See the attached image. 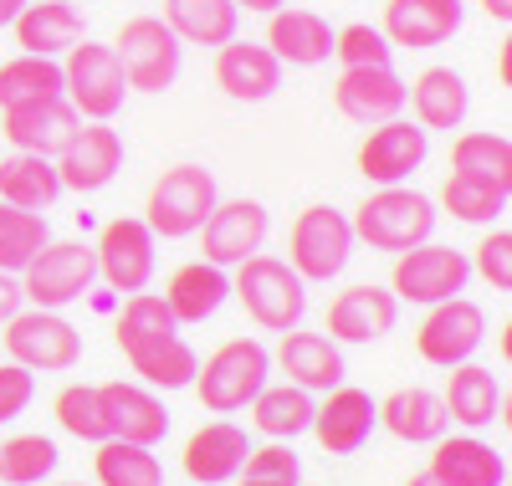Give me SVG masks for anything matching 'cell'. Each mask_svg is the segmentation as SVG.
<instances>
[{"label": "cell", "mask_w": 512, "mask_h": 486, "mask_svg": "<svg viewBox=\"0 0 512 486\" xmlns=\"http://www.w3.org/2000/svg\"><path fill=\"white\" fill-rule=\"evenodd\" d=\"M52 241L47 215L41 210H16L0 205V272H26V261Z\"/></svg>", "instance_id": "39"}, {"label": "cell", "mask_w": 512, "mask_h": 486, "mask_svg": "<svg viewBox=\"0 0 512 486\" xmlns=\"http://www.w3.org/2000/svg\"><path fill=\"white\" fill-rule=\"evenodd\" d=\"M52 164H57L62 190L93 195V190H103V185L118 180V169H123V134H118V128H108V123H88V128H77L72 144Z\"/></svg>", "instance_id": "16"}, {"label": "cell", "mask_w": 512, "mask_h": 486, "mask_svg": "<svg viewBox=\"0 0 512 486\" xmlns=\"http://www.w3.org/2000/svg\"><path fill=\"white\" fill-rule=\"evenodd\" d=\"M118 348L123 359L134 364V374L149 384V389H185L195 384V348L185 343L175 313L164 307V297H154L149 287L144 292H128L123 302V318H118Z\"/></svg>", "instance_id": "1"}, {"label": "cell", "mask_w": 512, "mask_h": 486, "mask_svg": "<svg viewBox=\"0 0 512 486\" xmlns=\"http://www.w3.org/2000/svg\"><path fill=\"white\" fill-rule=\"evenodd\" d=\"M354 241H364L369 251H410L420 241H431L436 231V205L431 195H420L410 185H379L359 210H354Z\"/></svg>", "instance_id": "3"}, {"label": "cell", "mask_w": 512, "mask_h": 486, "mask_svg": "<svg viewBox=\"0 0 512 486\" xmlns=\"http://www.w3.org/2000/svg\"><path fill=\"white\" fill-rule=\"evenodd\" d=\"M103 400V420H108V440H134V446H159L169 435V410L159 405V394L144 384H98Z\"/></svg>", "instance_id": "20"}, {"label": "cell", "mask_w": 512, "mask_h": 486, "mask_svg": "<svg viewBox=\"0 0 512 486\" xmlns=\"http://www.w3.org/2000/svg\"><path fill=\"white\" fill-rule=\"evenodd\" d=\"M216 87L231 103H267L282 87V62L272 57V47L231 36L226 47H216Z\"/></svg>", "instance_id": "23"}, {"label": "cell", "mask_w": 512, "mask_h": 486, "mask_svg": "<svg viewBox=\"0 0 512 486\" xmlns=\"http://www.w3.org/2000/svg\"><path fill=\"white\" fill-rule=\"evenodd\" d=\"M379 425V410H374V394L369 389H354V384H333L328 400L313 405V435L328 456H354L369 446V435Z\"/></svg>", "instance_id": "17"}, {"label": "cell", "mask_w": 512, "mask_h": 486, "mask_svg": "<svg viewBox=\"0 0 512 486\" xmlns=\"http://www.w3.org/2000/svg\"><path fill=\"white\" fill-rule=\"evenodd\" d=\"M21 277L16 272H0V323H11L16 313H21Z\"/></svg>", "instance_id": "47"}, {"label": "cell", "mask_w": 512, "mask_h": 486, "mask_svg": "<svg viewBox=\"0 0 512 486\" xmlns=\"http://www.w3.org/2000/svg\"><path fill=\"white\" fill-rule=\"evenodd\" d=\"M441 205L456 220H466V226H492V220H502L507 205H512V185H477V180H456L451 174L441 185Z\"/></svg>", "instance_id": "41"}, {"label": "cell", "mask_w": 512, "mask_h": 486, "mask_svg": "<svg viewBox=\"0 0 512 486\" xmlns=\"http://www.w3.org/2000/svg\"><path fill=\"white\" fill-rule=\"evenodd\" d=\"M11 26H16V47L31 52V57H67L77 41L88 36L82 11L72 0H26Z\"/></svg>", "instance_id": "25"}, {"label": "cell", "mask_w": 512, "mask_h": 486, "mask_svg": "<svg viewBox=\"0 0 512 486\" xmlns=\"http://www.w3.org/2000/svg\"><path fill=\"white\" fill-rule=\"evenodd\" d=\"M400 323V297L384 287H349L328 302V338L333 343H374L384 333H395Z\"/></svg>", "instance_id": "22"}, {"label": "cell", "mask_w": 512, "mask_h": 486, "mask_svg": "<svg viewBox=\"0 0 512 486\" xmlns=\"http://www.w3.org/2000/svg\"><path fill=\"white\" fill-rule=\"evenodd\" d=\"M231 6H246V11H262V16H272L277 6H287V0H231Z\"/></svg>", "instance_id": "49"}, {"label": "cell", "mask_w": 512, "mask_h": 486, "mask_svg": "<svg viewBox=\"0 0 512 486\" xmlns=\"http://www.w3.org/2000/svg\"><path fill=\"white\" fill-rule=\"evenodd\" d=\"M267 231H272V215L262 200H216V210L195 231L200 251H205L200 261H210V267H241L246 256L267 246Z\"/></svg>", "instance_id": "12"}, {"label": "cell", "mask_w": 512, "mask_h": 486, "mask_svg": "<svg viewBox=\"0 0 512 486\" xmlns=\"http://www.w3.org/2000/svg\"><path fill=\"white\" fill-rule=\"evenodd\" d=\"M62 195L57 180V164L41 159V154H11L0 159V205H16V210H41L47 215Z\"/></svg>", "instance_id": "34"}, {"label": "cell", "mask_w": 512, "mask_h": 486, "mask_svg": "<svg viewBox=\"0 0 512 486\" xmlns=\"http://www.w3.org/2000/svg\"><path fill=\"white\" fill-rule=\"evenodd\" d=\"M267 374H272V353L256 338H231L195 369V394L210 415H236L256 400Z\"/></svg>", "instance_id": "4"}, {"label": "cell", "mask_w": 512, "mask_h": 486, "mask_svg": "<svg viewBox=\"0 0 512 486\" xmlns=\"http://www.w3.org/2000/svg\"><path fill=\"white\" fill-rule=\"evenodd\" d=\"M441 405H446V415H451L456 425H466V430H482V425L502 420V410H507L497 374H492V369H482V364H472V359L456 364V369L446 374V394H441Z\"/></svg>", "instance_id": "30"}, {"label": "cell", "mask_w": 512, "mask_h": 486, "mask_svg": "<svg viewBox=\"0 0 512 486\" xmlns=\"http://www.w3.org/2000/svg\"><path fill=\"white\" fill-rule=\"evenodd\" d=\"M57 425L77 440H88V446H98V440H108V420H103V400H98V384H67L57 394Z\"/></svg>", "instance_id": "42"}, {"label": "cell", "mask_w": 512, "mask_h": 486, "mask_svg": "<svg viewBox=\"0 0 512 486\" xmlns=\"http://www.w3.org/2000/svg\"><path fill=\"white\" fill-rule=\"evenodd\" d=\"M62 98V62L57 57H11L0 62V113L6 108H26V103H52Z\"/></svg>", "instance_id": "36"}, {"label": "cell", "mask_w": 512, "mask_h": 486, "mask_svg": "<svg viewBox=\"0 0 512 486\" xmlns=\"http://www.w3.org/2000/svg\"><path fill=\"white\" fill-rule=\"evenodd\" d=\"M466 282H472V261L451 246H436V241H420L410 251L395 256V277H390V292L400 302H425L436 307L446 297H461Z\"/></svg>", "instance_id": "11"}, {"label": "cell", "mask_w": 512, "mask_h": 486, "mask_svg": "<svg viewBox=\"0 0 512 486\" xmlns=\"http://www.w3.org/2000/svg\"><path fill=\"white\" fill-rule=\"evenodd\" d=\"M0 128L16 154H41V159H57L72 134L82 128V118L72 113L67 98H52V103H26V108H6L0 113Z\"/></svg>", "instance_id": "21"}, {"label": "cell", "mask_w": 512, "mask_h": 486, "mask_svg": "<svg viewBox=\"0 0 512 486\" xmlns=\"http://www.w3.org/2000/svg\"><path fill=\"white\" fill-rule=\"evenodd\" d=\"M267 47L277 62L287 67H323L333 57V26L328 16L318 11H303V6H277L272 11V26H267Z\"/></svg>", "instance_id": "26"}, {"label": "cell", "mask_w": 512, "mask_h": 486, "mask_svg": "<svg viewBox=\"0 0 512 486\" xmlns=\"http://www.w3.org/2000/svg\"><path fill=\"white\" fill-rule=\"evenodd\" d=\"M216 200H221V190H216V174L205 164H175L154 180L144 226L164 241H185L205 226V215L216 210Z\"/></svg>", "instance_id": "5"}, {"label": "cell", "mask_w": 512, "mask_h": 486, "mask_svg": "<svg viewBox=\"0 0 512 486\" xmlns=\"http://www.w3.org/2000/svg\"><path fill=\"white\" fill-rule=\"evenodd\" d=\"M374 410H379V425L390 430L395 440H405V446H436V440L446 435V425H451L441 394L420 389V384L395 389L390 400H374Z\"/></svg>", "instance_id": "27"}, {"label": "cell", "mask_w": 512, "mask_h": 486, "mask_svg": "<svg viewBox=\"0 0 512 486\" xmlns=\"http://www.w3.org/2000/svg\"><path fill=\"white\" fill-rule=\"evenodd\" d=\"M405 486H446V481H441V476H436V471H420V476H410V481H405Z\"/></svg>", "instance_id": "51"}, {"label": "cell", "mask_w": 512, "mask_h": 486, "mask_svg": "<svg viewBox=\"0 0 512 486\" xmlns=\"http://www.w3.org/2000/svg\"><path fill=\"white\" fill-rule=\"evenodd\" d=\"M231 292L241 297L246 318L256 328H267V333H287L308 313V282L297 277L282 256H267V251H256V256L241 261Z\"/></svg>", "instance_id": "2"}, {"label": "cell", "mask_w": 512, "mask_h": 486, "mask_svg": "<svg viewBox=\"0 0 512 486\" xmlns=\"http://www.w3.org/2000/svg\"><path fill=\"white\" fill-rule=\"evenodd\" d=\"M241 486H303V461L287 440H272L262 451H246L241 461Z\"/></svg>", "instance_id": "43"}, {"label": "cell", "mask_w": 512, "mask_h": 486, "mask_svg": "<svg viewBox=\"0 0 512 486\" xmlns=\"http://www.w3.org/2000/svg\"><path fill=\"white\" fill-rule=\"evenodd\" d=\"M21 6H26V0H0V26H11L21 16Z\"/></svg>", "instance_id": "50"}, {"label": "cell", "mask_w": 512, "mask_h": 486, "mask_svg": "<svg viewBox=\"0 0 512 486\" xmlns=\"http://www.w3.org/2000/svg\"><path fill=\"white\" fill-rule=\"evenodd\" d=\"M472 267L492 282V292H512V231L507 226H497L492 236H482Z\"/></svg>", "instance_id": "45"}, {"label": "cell", "mask_w": 512, "mask_h": 486, "mask_svg": "<svg viewBox=\"0 0 512 486\" xmlns=\"http://www.w3.org/2000/svg\"><path fill=\"white\" fill-rule=\"evenodd\" d=\"M354 256V226L344 210L333 205H308L303 215L292 220V236H287V267L303 277V282H328L349 267Z\"/></svg>", "instance_id": "8"}, {"label": "cell", "mask_w": 512, "mask_h": 486, "mask_svg": "<svg viewBox=\"0 0 512 486\" xmlns=\"http://www.w3.org/2000/svg\"><path fill=\"white\" fill-rule=\"evenodd\" d=\"M93 471L98 486H164V466L154 446H134V440H98Z\"/></svg>", "instance_id": "38"}, {"label": "cell", "mask_w": 512, "mask_h": 486, "mask_svg": "<svg viewBox=\"0 0 512 486\" xmlns=\"http://www.w3.org/2000/svg\"><path fill=\"white\" fill-rule=\"evenodd\" d=\"M451 174L477 185H512V139L492 128H472L451 144Z\"/></svg>", "instance_id": "35"}, {"label": "cell", "mask_w": 512, "mask_h": 486, "mask_svg": "<svg viewBox=\"0 0 512 486\" xmlns=\"http://www.w3.org/2000/svg\"><path fill=\"white\" fill-rule=\"evenodd\" d=\"M113 52H118V67H123V77H128V93H164V87H175L180 57H185L180 36L169 31L159 16L123 21Z\"/></svg>", "instance_id": "9"}, {"label": "cell", "mask_w": 512, "mask_h": 486, "mask_svg": "<svg viewBox=\"0 0 512 486\" xmlns=\"http://www.w3.org/2000/svg\"><path fill=\"white\" fill-rule=\"evenodd\" d=\"M333 57L344 62V67H390L395 47L384 41L379 26L354 21V26H333Z\"/></svg>", "instance_id": "44"}, {"label": "cell", "mask_w": 512, "mask_h": 486, "mask_svg": "<svg viewBox=\"0 0 512 486\" xmlns=\"http://www.w3.org/2000/svg\"><path fill=\"white\" fill-rule=\"evenodd\" d=\"M246 451H251V440L236 420H210L185 440V476L200 486H221L241 471Z\"/></svg>", "instance_id": "28"}, {"label": "cell", "mask_w": 512, "mask_h": 486, "mask_svg": "<svg viewBox=\"0 0 512 486\" xmlns=\"http://www.w3.org/2000/svg\"><path fill=\"white\" fill-rule=\"evenodd\" d=\"M277 369L287 374V384H297V389H333V384H344V353H338V343L333 338H323V333H308L303 323L297 328H287L282 333V343H277Z\"/></svg>", "instance_id": "24"}, {"label": "cell", "mask_w": 512, "mask_h": 486, "mask_svg": "<svg viewBox=\"0 0 512 486\" xmlns=\"http://www.w3.org/2000/svg\"><path fill=\"white\" fill-rule=\"evenodd\" d=\"M154 231L144 226L139 215H118L98 231L93 261H98V277L113 292H144L154 282Z\"/></svg>", "instance_id": "14"}, {"label": "cell", "mask_w": 512, "mask_h": 486, "mask_svg": "<svg viewBox=\"0 0 512 486\" xmlns=\"http://www.w3.org/2000/svg\"><path fill=\"white\" fill-rule=\"evenodd\" d=\"M52 486H82V481H52Z\"/></svg>", "instance_id": "52"}, {"label": "cell", "mask_w": 512, "mask_h": 486, "mask_svg": "<svg viewBox=\"0 0 512 486\" xmlns=\"http://www.w3.org/2000/svg\"><path fill=\"white\" fill-rule=\"evenodd\" d=\"M431 159V134L410 118H384L359 144V174L369 185H405L410 174Z\"/></svg>", "instance_id": "15"}, {"label": "cell", "mask_w": 512, "mask_h": 486, "mask_svg": "<svg viewBox=\"0 0 512 486\" xmlns=\"http://www.w3.org/2000/svg\"><path fill=\"white\" fill-rule=\"evenodd\" d=\"M62 98L72 103L77 118H93V123H108L123 108L128 77L118 67L113 41H88L82 36L77 47L67 52V62H62Z\"/></svg>", "instance_id": "6"}, {"label": "cell", "mask_w": 512, "mask_h": 486, "mask_svg": "<svg viewBox=\"0 0 512 486\" xmlns=\"http://www.w3.org/2000/svg\"><path fill=\"white\" fill-rule=\"evenodd\" d=\"M333 108L349 123H384L405 113V82L395 77V67H344L333 82Z\"/></svg>", "instance_id": "19"}, {"label": "cell", "mask_w": 512, "mask_h": 486, "mask_svg": "<svg viewBox=\"0 0 512 486\" xmlns=\"http://www.w3.org/2000/svg\"><path fill=\"white\" fill-rule=\"evenodd\" d=\"M482 338H487V313L482 307L466 302V297H446V302H436L431 313H425V323L415 333V353L425 364H436V369H456V364H466L482 348Z\"/></svg>", "instance_id": "13"}, {"label": "cell", "mask_w": 512, "mask_h": 486, "mask_svg": "<svg viewBox=\"0 0 512 486\" xmlns=\"http://www.w3.org/2000/svg\"><path fill=\"white\" fill-rule=\"evenodd\" d=\"M226 297H231V277H226V267H210V261H185L164 287V307L175 313L180 328L216 318Z\"/></svg>", "instance_id": "32"}, {"label": "cell", "mask_w": 512, "mask_h": 486, "mask_svg": "<svg viewBox=\"0 0 512 486\" xmlns=\"http://www.w3.org/2000/svg\"><path fill=\"white\" fill-rule=\"evenodd\" d=\"M57 446L47 435H11L0 446V486H41L57 471Z\"/></svg>", "instance_id": "40"}, {"label": "cell", "mask_w": 512, "mask_h": 486, "mask_svg": "<svg viewBox=\"0 0 512 486\" xmlns=\"http://www.w3.org/2000/svg\"><path fill=\"white\" fill-rule=\"evenodd\" d=\"M405 103L415 108V123L431 134V128H461L472 93H466V77L456 67H425L415 82H405Z\"/></svg>", "instance_id": "29"}, {"label": "cell", "mask_w": 512, "mask_h": 486, "mask_svg": "<svg viewBox=\"0 0 512 486\" xmlns=\"http://www.w3.org/2000/svg\"><path fill=\"white\" fill-rule=\"evenodd\" d=\"M466 6L461 0H384V41L390 47H410V52H431L441 41H451L461 31Z\"/></svg>", "instance_id": "18"}, {"label": "cell", "mask_w": 512, "mask_h": 486, "mask_svg": "<svg viewBox=\"0 0 512 486\" xmlns=\"http://www.w3.org/2000/svg\"><path fill=\"white\" fill-rule=\"evenodd\" d=\"M36 400V379L21 364H0V425H11L16 415H26Z\"/></svg>", "instance_id": "46"}, {"label": "cell", "mask_w": 512, "mask_h": 486, "mask_svg": "<svg viewBox=\"0 0 512 486\" xmlns=\"http://www.w3.org/2000/svg\"><path fill=\"white\" fill-rule=\"evenodd\" d=\"M164 26L190 47H226L241 26V6H231V0H164Z\"/></svg>", "instance_id": "33"}, {"label": "cell", "mask_w": 512, "mask_h": 486, "mask_svg": "<svg viewBox=\"0 0 512 486\" xmlns=\"http://www.w3.org/2000/svg\"><path fill=\"white\" fill-rule=\"evenodd\" d=\"M251 425L267 440H297L313 425V400L297 384H262L251 400Z\"/></svg>", "instance_id": "37"}, {"label": "cell", "mask_w": 512, "mask_h": 486, "mask_svg": "<svg viewBox=\"0 0 512 486\" xmlns=\"http://www.w3.org/2000/svg\"><path fill=\"white\" fill-rule=\"evenodd\" d=\"M98 282V261H93V246L82 241H47L21 272V297L31 307H52V313H62V307L82 302L93 292Z\"/></svg>", "instance_id": "7"}, {"label": "cell", "mask_w": 512, "mask_h": 486, "mask_svg": "<svg viewBox=\"0 0 512 486\" xmlns=\"http://www.w3.org/2000/svg\"><path fill=\"white\" fill-rule=\"evenodd\" d=\"M425 471H436L446 486H502L507 481L502 451L487 446V440H477V435H441Z\"/></svg>", "instance_id": "31"}, {"label": "cell", "mask_w": 512, "mask_h": 486, "mask_svg": "<svg viewBox=\"0 0 512 486\" xmlns=\"http://www.w3.org/2000/svg\"><path fill=\"white\" fill-rule=\"evenodd\" d=\"M482 11H487L492 21H502V26H507V21H512V0H482Z\"/></svg>", "instance_id": "48"}, {"label": "cell", "mask_w": 512, "mask_h": 486, "mask_svg": "<svg viewBox=\"0 0 512 486\" xmlns=\"http://www.w3.org/2000/svg\"><path fill=\"white\" fill-rule=\"evenodd\" d=\"M6 353L31 374H67L82 364V333L52 307H31L6 323Z\"/></svg>", "instance_id": "10"}]
</instances>
